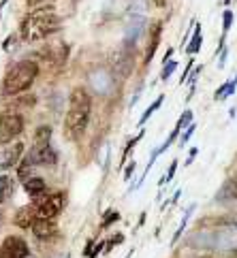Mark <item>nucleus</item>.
<instances>
[{"label": "nucleus", "mask_w": 237, "mask_h": 258, "mask_svg": "<svg viewBox=\"0 0 237 258\" xmlns=\"http://www.w3.org/2000/svg\"><path fill=\"white\" fill-rule=\"evenodd\" d=\"M36 209L34 207H22L20 211L15 214V224L22 226V228H32V224L36 222Z\"/></svg>", "instance_id": "obj_12"}, {"label": "nucleus", "mask_w": 237, "mask_h": 258, "mask_svg": "<svg viewBox=\"0 0 237 258\" xmlns=\"http://www.w3.org/2000/svg\"><path fill=\"white\" fill-rule=\"evenodd\" d=\"M201 45H203V34H201V24H195V32H193V39H190L188 43V47L186 51L188 53H199V49H201Z\"/></svg>", "instance_id": "obj_14"}, {"label": "nucleus", "mask_w": 237, "mask_h": 258, "mask_svg": "<svg viewBox=\"0 0 237 258\" xmlns=\"http://www.w3.org/2000/svg\"><path fill=\"white\" fill-rule=\"evenodd\" d=\"M22 152H24V145L22 143H15L13 147H7V150L0 152V169H11L17 164V160L22 158Z\"/></svg>", "instance_id": "obj_8"}, {"label": "nucleus", "mask_w": 237, "mask_h": 258, "mask_svg": "<svg viewBox=\"0 0 237 258\" xmlns=\"http://www.w3.org/2000/svg\"><path fill=\"white\" fill-rule=\"evenodd\" d=\"M205 258H214V256H205Z\"/></svg>", "instance_id": "obj_33"}, {"label": "nucleus", "mask_w": 237, "mask_h": 258, "mask_svg": "<svg viewBox=\"0 0 237 258\" xmlns=\"http://www.w3.org/2000/svg\"><path fill=\"white\" fill-rule=\"evenodd\" d=\"M141 139H143V131H141L139 135H137V137H135V139H133V141H129V145H126V150H124V156H122V162H124L126 158H129V154H131V150H133V147H135L137 143H139Z\"/></svg>", "instance_id": "obj_22"}, {"label": "nucleus", "mask_w": 237, "mask_h": 258, "mask_svg": "<svg viewBox=\"0 0 237 258\" xmlns=\"http://www.w3.org/2000/svg\"><path fill=\"white\" fill-rule=\"evenodd\" d=\"M195 128H197V126H195V122H193V124H190V126H186V131H184V135H182V137H180V143H182V145H186V143L190 141V137H193V135H195Z\"/></svg>", "instance_id": "obj_23"}, {"label": "nucleus", "mask_w": 237, "mask_h": 258, "mask_svg": "<svg viewBox=\"0 0 237 258\" xmlns=\"http://www.w3.org/2000/svg\"><path fill=\"white\" fill-rule=\"evenodd\" d=\"M36 77H39V64L34 60H22L7 71V75L3 79V92L7 96L22 94V92H26L34 84Z\"/></svg>", "instance_id": "obj_3"}, {"label": "nucleus", "mask_w": 237, "mask_h": 258, "mask_svg": "<svg viewBox=\"0 0 237 258\" xmlns=\"http://www.w3.org/2000/svg\"><path fill=\"white\" fill-rule=\"evenodd\" d=\"M171 56H173V49H167V53H165V58H162V64H167V62L171 60Z\"/></svg>", "instance_id": "obj_29"}, {"label": "nucleus", "mask_w": 237, "mask_h": 258, "mask_svg": "<svg viewBox=\"0 0 237 258\" xmlns=\"http://www.w3.org/2000/svg\"><path fill=\"white\" fill-rule=\"evenodd\" d=\"M117 218H120V216H117V211H109V218L103 222V228H105V226H109V224H111L113 220H117Z\"/></svg>", "instance_id": "obj_26"}, {"label": "nucleus", "mask_w": 237, "mask_h": 258, "mask_svg": "<svg viewBox=\"0 0 237 258\" xmlns=\"http://www.w3.org/2000/svg\"><path fill=\"white\" fill-rule=\"evenodd\" d=\"M197 154H199V150H197V147H193V150H190V154H188V160H186V164H193V160L197 158Z\"/></svg>", "instance_id": "obj_27"}, {"label": "nucleus", "mask_w": 237, "mask_h": 258, "mask_svg": "<svg viewBox=\"0 0 237 258\" xmlns=\"http://www.w3.org/2000/svg\"><path fill=\"white\" fill-rule=\"evenodd\" d=\"M233 254H235V258H237V245H235V247H233Z\"/></svg>", "instance_id": "obj_31"}, {"label": "nucleus", "mask_w": 237, "mask_h": 258, "mask_svg": "<svg viewBox=\"0 0 237 258\" xmlns=\"http://www.w3.org/2000/svg\"><path fill=\"white\" fill-rule=\"evenodd\" d=\"M51 145V128L49 126H39L32 135V147L30 150H43V147Z\"/></svg>", "instance_id": "obj_11"}, {"label": "nucleus", "mask_w": 237, "mask_h": 258, "mask_svg": "<svg viewBox=\"0 0 237 258\" xmlns=\"http://www.w3.org/2000/svg\"><path fill=\"white\" fill-rule=\"evenodd\" d=\"M60 30V17L56 15L53 9H36L30 15L24 17V22L20 26V32H22V39L26 43H34V41H41V39H47L49 34L58 32Z\"/></svg>", "instance_id": "obj_2"}, {"label": "nucleus", "mask_w": 237, "mask_h": 258, "mask_svg": "<svg viewBox=\"0 0 237 258\" xmlns=\"http://www.w3.org/2000/svg\"><path fill=\"white\" fill-rule=\"evenodd\" d=\"M13 192V181L7 175H0V203H5Z\"/></svg>", "instance_id": "obj_15"}, {"label": "nucleus", "mask_w": 237, "mask_h": 258, "mask_svg": "<svg viewBox=\"0 0 237 258\" xmlns=\"http://www.w3.org/2000/svg\"><path fill=\"white\" fill-rule=\"evenodd\" d=\"M224 195L229 197V199H237V175L224 186Z\"/></svg>", "instance_id": "obj_21"}, {"label": "nucleus", "mask_w": 237, "mask_h": 258, "mask_svg": "<svg viewBox=\"0 0 237 258\" xmlns=\"http://www.w3.org/2000/svg\"><path fill=\"white\" fill-rule=\"evenodd\" d=\"M24 131V117L17 113L0 115V145L11 143L15 137H20Z\"/></svg>", "instance_id": "obj_5"}, {"label": "nucleus", "mask_w": 237, "mask_h": 258, "mask_svg": "<svg viewBox=\"0 0 237 258\" xmlns=\"http://www.w3.org/2000/svg\"><path fill=\"white\" fill-rule=\"evenodd\" d=\"M160 30H162V26L160 24H154V28H152V41L148 45V53H145V62L150 64V60L154 58V53H156V47H158V43H160Z\"/></svg>", "instance_id": "obj_13"}, {"label": "nucleus", "mask_w": 237, "mask_h": 258, "mask_svg": "<svg viewBox=\"0 0 237 258\" xmlns=\"http://www.w3.org/2000/svg\"><path fill=\"white\" fill-rule=\"evenodd\" d=\"M190 124H193V111H190V109H186V111L180 115V119H177L175 128H177V131H182V128H184V126H190Z\"/></svg>", "instance_id": "obj_17"}, {"label": "nucleus", "mask_w": 237, "mask_h": 258, "mask_svg": "<svg viewBox=\"0 0 237 258\" xmlns=\"http://www.w3.org/2000/svg\"><path fill=\"white\" fill-rule=\"evenodd\" d=\"M133 171H135V160H133V162L129 164V167H126V173H124V177H126V179H129V177H131V175H133Z\"/></svg>", "instance_id": "obj_28"}, {"label": "nucleus", "mask_w": 237, "mask_h": 258, "mask_svg": "<svg viewBox=\"0 0 237 258\" xmlns=\"http://www.w3.org/2000/svg\"><path fill=\"white\" fill-rule=\"evenodd\" d=\"M30 167H32V162H30V158H26L22 164H20V169H17V175H20V179H30L28 177V173H30Z\"/></svg>", "instance_id": "obj_20"}, {"label": "nucleus", "mask_w": 237, "mask_h": 258, "mask_svg": "<svg viewBox=\"0 0 237 258\" xmlns=\"http://www.w3.org/2000/svg\"><path fill=\"white\" fill-rule=\"evenodd\" d=\"M32 233H34V237H36V239H41V241H45V239L56 237L58 228H56V222H53V220L36 218V222L32 224Z\"/></svg>", "instance_id": "obj_7"}, {"label": "nucleus", "mask_w": 237, "mask_h": 258, "mask_svg": "<svg viewBox=\"0 0 237 258\" xmlns=\"http://www.w3.org/2000/svg\"><path fill=\"white\" fill-rule=\"evenodd\" d=\"M26 3H28V7H39L41 0H26Z\"/></svg>", "instance_id": "obj_30"}, {"label": "nucleus", "mask_w": 237, "mask_h": 258, "mask_svg": "<svg viewBox=\"0 0 237 258\" xmlns=\"http://www.w3.org/2000/svg\"><path fill=\"white\" fill-rule=\"evenodd\" d=\"M229 3H231V0H224V5H229Z\"/></svg>", "instance_id": "obj_32"}, {"label": "nucleus", "mask_w": 237, "mask_h": 258, "mask_svg": "<svg viewBox=\"0 0 237 258\" xmlns=\"http://www.w3.org/2000/svg\"><path fill=\"white\" fill-rule=\"evenodd\" d=\"M28 243L17 235L5 237V241L0 243V258H28Z\"/></svg>", "instance_id": "obj_6"}, {"label": "nucleus", "mask_w": 237, "mask_h": 258, "mask_svg": "<svg viewBox=\"0 0 237 258\" xmlns=\"http://www.w3.org/2000/svg\"><path fill=\"white\" fill-rule=\"evenodd\" d=\"M28 158H30L32 164H53V162L58 160V154L49 145V147H43V150H30Z\"/></svg>", "instance_id": "obj_10"}, {"label": "nucleus", "mask_w": 237, "mask_h": 258, "mask_svg": "<svg viewBox=\"0 0 237 258\" xmlns=\"http://www.w3.org/2000/svg\"><path fill=\"white\" fill-rule=\"evenodd\" d=\"M231 26H233V11L231 9H226V11L222 13V34L229 32Z\"/></svg>", "instance_id": "obj_19"}, {"label": "nucleus", "mask_w": 237, "mask_h": 258, "mask_svg": "<svg viewBox=\"0 0 237 258\" xmlns=\"http://www.w3.org/2000/svg\"><path fill=\"white\" fill-rule=\"evenodd\" d=\"M90 113H92V96L86 88H75L69 96V109L65 115V135L71 141L79 139L88 128Z\"/></svg>", "instance_id": "obj_1"}, {"label": "nucleus", "mask_w": 237, "mask_h": 258, "mask_svg": "<svg viewBox=\"0 0 237 258\" xmlns=\"http://www.w3.org/2000/svg\"><path fill=\"white\" fill-rule=\"evenodd\" d=\"M175 169H177V160H173V162H171V167H169V171H167V175H165V179H162V183L173 179V175H175Z\"/></svg>", "instance_id": "obj_24"}, {"label": "nucleus", "mask_w": 237, "mask_h": 258, "mask_svg": "<svg viewBox=\"0 0 237 258\" xmlns=\"http://www.w3.org/2000/svg\"><path fill=\"white\" fill-rule=\"evenodd\" d=\"M235 81H237V77H235Z\"/></svg>", "instance_id": "obj_34"}, {"label": "nucleus", "mask_w": 237, "mask_h": 258, "mask_svg": "<svg viewBox=\"0 0 237 258\" xmlns=\"http://www.w3.org/2000/svg\"><path fill=\"white\" fill-rule=\"evenodd\" d=\"M193 67H195V62H193V60H190V62L186 64V69H184V73H182V79H180V81H182V84H184V81L188 79V75H190V71H193Z\"/></svg>", "instance_id": "obj_25"}, {"label": "nucleus", "mask_w": 237, "mask_h": 258, "mask_svg": "<svg viewBox=\"0 0 237 258\" xmlns=\"http://www.w3.org/2000/svg\"><path fill=\"white\" fill-rule=\"evenodd\" d=\"M162 100H165V96H158V98H156V100H154V103H152V105H150L148 109H145V113H143V115H141V119H139V126H143V124H145V122H148V119L152 117V113H154V111H156V109H160V105H162Z\"/></svg>", "instance_id": "obj_16"}, {"label": "nucleus", "mask_w": 237, "mask_h": 258, "mask_svg": "<svg viewBox=\"0 0 237 258\" xmlns=\"http://www.w3.org/2000/svg\"><path fill=\"white\" fill-rule=\"evenodd\" d=\"M24 190L30 199L41 201L45 197V192H47V183H45V179H41V177H30V179L24 181Z\"/></svg>", "instance_id": "obj_9"}, {"label": "nucleus", "mask_w": 237, "mask_h": 258, "mask_svg": "<svg viewBox=\"0 0 237 258\" xmlns=\"http://www.w3.org/2000/svg\"><path fill=\"white\" fill-rule=\"evenodd\" d=\"M36 216L45 220H56L62 209H65V195L62 192H51V195L43 197L41 201H36Z\"/></svg>", "instance_id": "obj_4"}, {"label": "nucleus", "mask_w": 237, "mask_h": 258, "mask_svg": "<svg viewBox=\"0 0 237 258\" xmlns=\"http://www.w3.org/2000/svg\"><path fill=\"white\" fill-rule=\"evenodd\" d=\"M177 69V62L175 60H169L167 64H165V69H162V73H160V79L162 81H169V77L173 75V71Z\"/></svg>", "instance_id": "obj_18"}]
</instances>
